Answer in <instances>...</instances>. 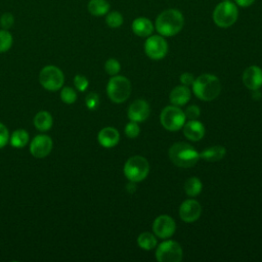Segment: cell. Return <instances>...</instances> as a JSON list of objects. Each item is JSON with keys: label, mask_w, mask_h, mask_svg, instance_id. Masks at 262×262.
<instances>
[{"label": "cell", "mask_w": 262, "mask_h": 262, "mask_svg": "<svg viewBox=\"0 0 262 262\" xmlns=\"http://www.w3.org/2000/svg\"><path fill=\"white\" fill-rule=\"evenodd\" d=\"M97 140L99 144L103 147L111 148L118 144L120 140L119 131L113 127H104L102 128L97 135Z\"/></svg>", "instance_id": "cell-17"}, {"label": "cell", "mask_w": 262, "mask_h": 262, "mask_svg": "<svg viewBox=\"0 0 262 262\" xmlns=\"http://www.w3.org/2000/svg\"><path fill=\"white\" fill-rule=\"evenodd\" d=\"M144 51L151 59H162L168 52V43L162 35H150L144 43Z\"/></svg>", "instance_id": "cell-10"}, {"label": "cell", "mask_w": 262, "mask_h": 262, "mask_svg": "<svg viewBox=\"0 0 262 262\" xmlns=\"http://www.w3.org/2000/svg\"><path fill=\"white\" fill-rule=\"evenodd\" d=\"M60 98L64 103L71 104L74 103L77 99V93L72 87H63L60 91Z\"/></svg>", "instance_id": "cell-28"}, {"label": "cell", "mask_w": 262, "mask_h": 262, "mask_svg": "<svg viewBox=\"0 0 262 262\" xmlns=\"http://www.w3.org/2000/svg\"><path fill=\"white\" fill-rule=\"evenodd\" d=\"M74 84H75V87L77 90L79 91H85L87 88H88V85H89V82L87 80L86 77L82 76V75H76L75 78H74Z\"/></svg>", "instance_id": "cell-33"}, {"label": "cell", "mask_w": 262, "mask_h": 262, "mask_svg": "<svg viewBox=\"0 0 262 262\" xmlns=\"http://www.w3.org/2000/svg\"><path fill=\"white\" fill-rule=\"evenodd\" d=\"M193 81H194V78H193V76H192L190 73H183V74H181V76H180V82H181L182 85H184V86L192 85Z\"/></svg>", "instance_id": "cell-36"}, {"label": "cell", "mask_w": 262, "mask_h": 262, "mask_svg": "<svg viewBox=\"0 0 262 262\" xmlns=\"http://www.w3.org/2000/svg\"><path fill=\"white\" fill-rule=\"evenodd\" d=\"M190 95L191 93L187 86H176L170 92V101L173 103V105H184L190 99Z\"/></svg>", "instance_id": "cell-19"}, {"label": "cell", "mask_w": 262, "mask_h": 262, "mask_svg": "<svg viewBox=\"0 0 262 262\" xmlns=\"http://www.w3.org/2000/svg\"><path fill=\"white\" fill-rule=\"evenodd\" d=\"M182 256L181 246L171 239L161 243L156 251V258L159 262H180Z\"/></svg>", "instance_id": "cell-9"}, {"label": "cell", "mask_w": 262, "mask_h": 262, "mask_svg": "<svg viewBox=\"0 0 262 262\" xmlns=\"http://www.w3.org/2000/svg\"><path fill=\"white\" fill-rule=\"evenodd\" d=\"M13 38L8 30H0V53L6 52L12 46Z\"/></svg>", "instance_id": "cell-27"}, {"label": "cell", "mask_w": 262, "mask_h": 262, "mask_svg": "<svg viewBox=\"0 0 262 262\" xmlns=\"http://www.w3.org/2000/svg\"><path fill=\"white\" fill-rule=\"evenodd\" d=\"M182 129L184 136L191 141H199L205 135V127L198 120H189L184 123Z\"/></svg>", "instance_id": "cell-16"}, {"label": "cell", "mask_w": 262, "mask_h": 262, "mask_svg": "<svg viewBox=\"0 0 262 262\" xmlns=\"http://www.w3.org/2000/svg\"><path fill=\"white\" fill-rule=\"evenodd\" d=\"M184 114H185V117L187 119H189V120H196L200 117L201 111H200L198 105L192 104V105H189V106L186 107Z\"/></svg>", "instance_id": "cell-34"}, {"label": "cell", "mask_w": 262, "mask_h": 262, "mask_svg": "<svg viewBox=\"0 0 262 262\" xmlns=\"http://www.w3.org/2000/svg\"><path fill=\"white\" fill-rule=\"evenodd\" d=\"M53 146V142L50 136L45 134L37 135L33 138L30 144V152L37 159H43L47 157Z\"/></svg>", "instance_id": "cell-11"}, {"label": "cell", "mask_w": 262, "mask_h": 262, "mask_svg": "<svg viewBox=\"0 0 262 262\" xmlns=\"http://www.w3.org/2000/svg\"><path fill=\"white\" fill-rule=\"evenodd\" d=\"M52 124H53L52 116L50 115V113L46 111L38 112L34 117V125L36 129H38L39 131H42V132L48 131L52 127Z\"/></svg>", "instance_id": "cell-21"}, {"label": "cell", "mask_w": 262, "mask_h": 262, "mask_svg": "<svg viewBox=\"0 0 262 262\" xmlns=\"http://www.w3.org/2000/svg\"><path fill=\"white\" fill-rule=\"evenodd\" d=\"M30 136L25 129H17L12 132L9 136V143L11 146L16 148H23L29 142Z\"/></svg>", "instance_id": "cell-23"}, {"label": "cell", "mask_w": 262, "mask_h": 262, "mask_svg": "<svg viewBox=\"0 0 262 262\" xmlns=\"http://www.w3.org/2000/svg\"><path fill=\"white\" fill-rule=\"evenodd\" d=\"M194 95L204 101L214 100L221 91L219 79L211 74H203L194 79L192 83Z\"/></svg>", "instance_id": "cell-2"}, {"label": "cell", "mask_w": 262, "mask_h": 262, "mask_svg": "<svg viewBox=\"0 0 262 262\" xmlns=\"http://www.w3.org/2000/svg\"><path fill=\"white\" fill-rule=\"evenodd\" d=\"M137 244L141 249L149 251L157 246V238L150 232H142L137 237Z\"/></svg>", "instance_id": "cell-25"}, {"label": "cell", "mask_w": 262, "mask_h": 262, "mask_svg": "<svg viewBox=\"0 0 262 262\" xmlns=\"http://www.w3.org/2000/svg\"><path fill=\"white\" fill-rule=\"evenodd\" d=\"M140 133V128L137 124V122L130 121L126 126H125V134L129 138H135L139 135Z\"/></svg>", "instance_id": "cell-30"}, {"label": "cell", "mask_w": 262, "mask_h": 262, "mask_svg": "<svg viewBox=\"0 0 262 262\" xmlns=\"http://www.w3.org/2000/svg\"><path fill=\"white\" fill-rule=\"evenodd\" d=\"M184 26L183 14L174 8L162 11L156 18V30L163 37H172L178 34Z\"/></svg>", "instance_id": "cell-1"}, {"label": "cell", "mask_w": 262, "mask_h": 262, "mask_svg": "<svg viewBox=\"0 0 262 262\" xmlns=\"http://www.w3.org/2000/svg\"><path fill=\"white\" fill-rule=\"evenodd\" d=\"M87 9L94 16H102L110 11V3L106 0H90Z\"/></svg>", "instance_id": "cell-22"}, {"label": "cell", "mask_w": 262, "mask_h": 262, "mask_svg": "<svg viewBox=\"0 0 262 262\" xmlns=\"http://www.w3.org/2000/svg\"><path fill=\"white\" fill-rule=\"evenodd\" d=\"M132 31L138 37H148L154 32V25L147 17H137L132 21Z\"/></svg>", "instance_id": "cell-18"}, {"label": "cell", "mask_w": 262, "mask_h": 262, "mask_svg": "<svg viewBox=\"0 0 262 262\" xmlns=\"http://www.w3.org/2000/svg\"><path fill=\"white\" fill-rule=\"evenodd\" d=\"M234 3L241 7H249L251 6L255 0H233Z\"/></svg>", "instance_id": "cell-37"}, {"label": "cell", "mask_w": 262, "mask_h": 262, "mask_svg": "<svg viewBox=\"0 0 262 262\" xmlns=\"http://www.w3.org/2000/svg\"><path fill=\"white\" fill-rule=\"evenodd\" d=\"M243 83L250 90H258L262 86V70L257 66L248 67L243 73Z\"/></svg>", "instance_id": "cell-14"}, {"label": "cell", "mask_w": 262, "mask_h": 262, "mask_svg": "<svg viewBox=\"0 0 262 262\" xmlns=\"http://www.w3.org/2000/svg\"><path fill=\"white\" fill-rule=\"evenodd\" d=\"M123 15L119 11H108L106 13L105 23L112 29H117L123 24Z\"/></svg>", "instance_id": "cell-26"}, {"label": "cell", "mask_w": 262, "mask_h": 262, "mask_svg": "<svg viewBox=\"0 0 262 262\" xmlns=\"http://www.w3.org/2000/svg\"><path fill=\"white\" fill-rule=\"evenodd\" d=\"M14 24V16L10 12H4L0 16V26L4 30L10 29Z\"/></svg>", "instance_id": "cell-31"}, {"label": "cell", "mask_w": 262, "mask_h": 262, "mask_svg": "<svg viewBox=\"0 0 262 262\" xmlns=\"http://www.w3.org/2000/svg\"><path fill=\"white\" fill-rule=\"evenodd\" d=\"M160 120L166 130L177 131L183 127L186 117L184 112L179 106L169 105L162 111Z\"/></svg>", "instance_id": "cell-7"}, {"label": "cell", "mask_w": 262, "mask_h": 262, "mask_svg": "<svg viewBox=\"0 0 262 262\" xmlns=\"http://www.w3.org/2000/svg\"><path fill=\"white\" fill-rule=\"evenodd\" d=\"M152 229L158 237L168 238L174 234L176 223L172 217L168 215H160L155 219Z\"/></svg>", "instance_id": "cell-12"}, {"label": "cell", "mask_w": 262, "mask_h": 262, "mask_svg": "<svg viewBox=\"0 0 262 262\" xmlns=\"http://www.w3.org/2000/svg\"><path fill=\"white\" fill-rule=\"evenodd\" d=\"M238 10L233 1H221L213 11V20L219 28H229L237 19Z\"/></svg>", "instance_id": "cell-4"}, {"label": "cell", "mask_w": 262, "mask_h": 262, "mask_svg": "<svg viewBox=\"0 0 262 262\" xmlns=\"http://www.w3.org/2000/svg\"><path fill=\"white\" fill-rule=\"evenodd\" d=\"M149 172L147 160L141 156H133L124 165V174L128 180L133 182L142 181Z\"/></svg>", "instance_id": "cell-6"}, {"label": "cell", "mask_w": 262, "mask_h": 262, "mask_svg": "<svg viewBox=\"0 0 262 262\" xmlns=\"http://www.w3.org/2000/svg\"><path fill=\"white\" fill-rule=\"evenodd\" d=\"M168 152L171 162L181 168L193 167L200 159L199 152L192 145L186 142H176L172 144Z\"/></svg>", "instance_id": "cell-3"}, {"label": "cell", "mask_w": 262, "mask_h": 262, "mask_svg": "<svg viewBox=\"0 0 262 262\" xmlns=\"http://www.w3.org/2000/svg\"><path fill=\"white\" fill-rule=\"evenodd\" d=\"M222 1H233V0H222Z\"/></svg>", "instance_id": "cell-39"}, {"label": "cell", "mask_w": 262, "mask_h": 262, "mask_svg": "<svg viewBox=\"0 0 262 262\" xmlns=\"http://www.w3.org/2000/svg\"><path fill=\"white\" fill-rule=\"evenodd\" d=\"M226 154V149L222 145H213L204 149L200 155V158L208 162H217L223 159Z\"/></svg>", "instance_id": "cell-20"}, {"label": "cell", "mask_w": 262, "mask_h": 262, "mask_svg": "<svg viewBox=\"0 0 262 262\" xmlns=\"http://www.w3.org/2000/svg\"><path fill=\"white\" fill-rule=\"evenodd\" d=\"M134 183H135V182H133V181H130V182L127 184V186H126V189H127V191H128V192L132 193V192H134V191L136 190V185H135Z\"/></svg>", "instance_id": "cell-38"}, {"label": "cell", "mask_w": 262, "mask_h": 262, "mask_svg": "<svg viewBox=\"0 0 262 262\" xmlns=\"http://www.w3.org/2000/svg\"><path fill=\"white\" fill-rule=\"evenodd\" d=\"M203 188L202 181L198 177H189L184 183V191L189 196L198 195Z\"/></svg>", "instance_id": "cell-24"}, {"label": "cell", "mask_w": 262, "mask_h": 262, "mask_svg": "<svg viewBox=\"0 0 262 262\" xmlns=\"http://www.w3.org/2000/svg\"><path fill=\"white\" fill-rule=\"evenodd\" d=\"M85 103L89 110H95L99 104V96L94 92H90L86 95Z\"/></svg>", "instance_id": "cell-32"}, {"label": "cell", "mask_w": 262, "mask_h": 262, "mask_svg": "<svg viewBox=\"0 0 262 262\" xmlns=\"http://www.w3.org/2000/svg\"><path fill=\"white\" fill-rule=\"evenodd\" d=\"M150 108L148 103L144 99H136L133 101L128 108V118L130 121L142 122L149 116Z\"/></svg>", "instance_id": "cell-15"}, {"label": "cell", "mask_w": 262, "mask_h": 262, "mask_svg": "<svg viewBox=\"0 0 262 262\" xmlns=\"http://www.w3.org/2000/svg\"><path fill=\"white\" fill-rule=\"evenodd\" d=\"M104 70L108 75L116 76L121 70V64L117 59L108 58L104 63Z\"/></svg>", "instance_id": "cell-29"}, {"label": "cell", "mask_w": 262, "mask_h": 262, "mask_svg": "<svg viewBox=\"0 0 262 262\" xmlns=\"http://www.w3.org/2000/svg\"><path fill=\"white\" fill-rule=\"evenodd\" d=\"M201 214H202V207L200 203L193 199H188L180 205L179 216L186 223H191L196 221L200 218Z\"/></svg>", "instance_id": "cell-13"}, {"label": "cell", "mask_w": 262, "mask_h": 262, "mask_svg": "<svg viewBox=\"0 0 262 262\" xmlns=\"http://www.w3.org/2000/svg\"><path fill=\"white\" fill-rule=\"evenodd\" d=\"M106 93L112 101L122 103L131 94V83L124 76H113L107 83Z\"/></svg>", "instance_id": "cell-5"}, {"label": "cell", "mask_w": 262, "mask_h": 262, "mask_svg": "<svg viewBox=\"0 0 262 262\" xmlns=\"http://www.w3.org/2000/svg\"><path fill=\"white\" fill-rule=\"evenodd\" d=\"M9 141V132L7 127L0 123V149L3 148Z\"/></svg>", "instance_id": "cell-35"}, {"label": "cell", "mask_w": 262, "mask_h": 262, "mask_svg": "<svg viewBox=\"0 0 262 262\" xmlns=\"http://www.w3.org/2000/svg\"><path fill=\"white\" fill-rule=\"evenodd\" d=\"M39 82L48 91L59 90L64 82V76L60 69L55 66L44 67L39 74Z\"/></svg>", "instance_id": "cell-8"}]
</instances>
